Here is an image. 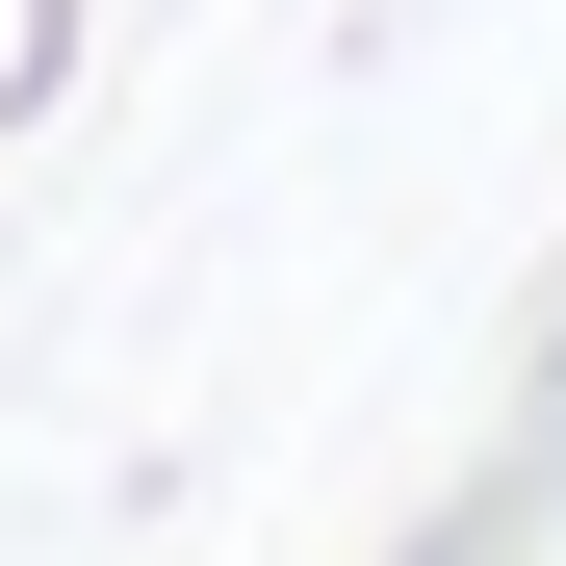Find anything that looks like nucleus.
<instances>
[{
	"instance_id": "nucleus-1",
	"label": "nucleus",
	"mask_w": 566,
	"mask_h": 566,
	"mask_svg": "<svg viewBox=\"0 0 566 566\" xmlns=\"http://www.w3.org/2000/svg\"><path fill=\"white\" fill-rule=\"evenodd\" d=\"M52 77H77V0H0V129H27Z\"/></svg>"
}]
</instances>
